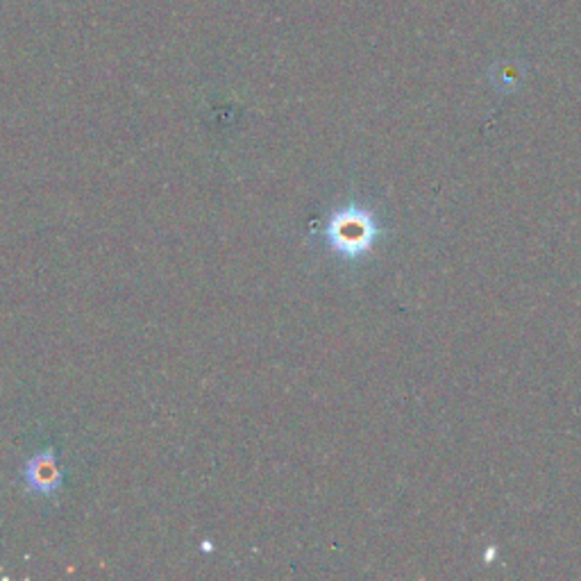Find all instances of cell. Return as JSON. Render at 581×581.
<instances>
[{"instance_id":"obj_1","label":"cell","mask_w":581,"mask_h":581,"mask_svg":"<svg viewBox=\"0 0 581 581\" xmlns=\"http://www.w3.org/2000/svg\"><path fill=\"white\" fill-rule=\"evenodd\" d=\"M26 484L37 491V493H55L62 484V473L60 466H57V461L50 452H41L35 454L28 461V469H26Z\"/></svg>"}]
</instances>
